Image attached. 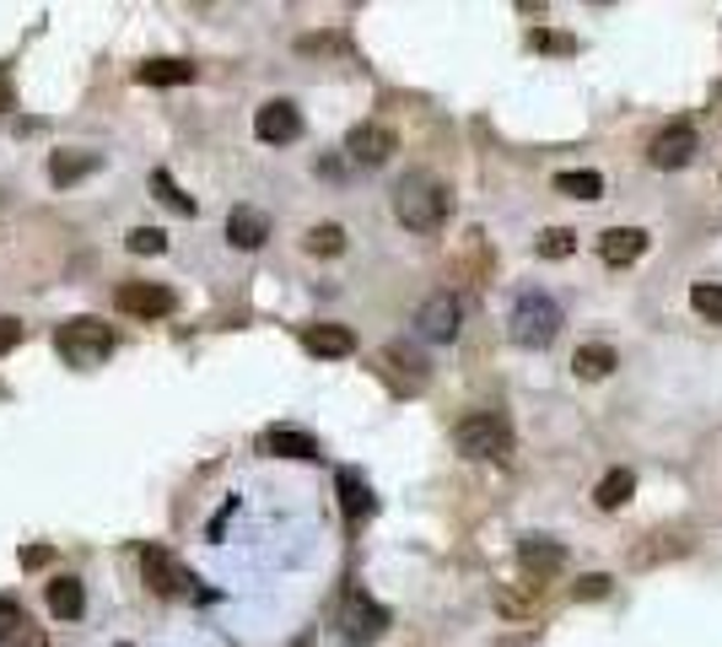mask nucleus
Returning a JSON list of instances; mask_svg holds the SVG:
<instances>
[{"mask_svg":"<svg viewBox=\"0 0 722 647\" xmlns=\"http://www.w3.org/2000/svg\"><path fill=\"white\" fill-rule=\"evenodd\" d=\"M394 216L410 232H436L453 216V189L442 178H432V173H405L394 183Z\"/></svg>","mask_w":722,"mask_h":647,"instance_id":"nucleus-1","label":"nucleus"},{"mask_svg":"<svg viewBox=\"0 0 722 647\" xmlns=\"http://www.w3.org/2000/svg\"><path fill=\"white\" fill-rule=\"evenodd\" d=\"M114 345H119V334H114L103 319H65L54 329V351H60L71 367H98V361L114 356Z\"/></svg>","mask_w":722,"mask_h":647,"instance_id":"nucleus-2","label":"nucleus"},{"mask_svg":"<svg viewBox=\"0 0 722 647\" xmlns=\"http://www.w3.org/2000/svg\"><path fill=\"white\" fill-rule=\"evenodd\" d=\"M507 324H512V340H518V345L540 351V345H550L556 329H561V303H556L550 292H518L512 319Z\"/></svg>","mask_w":722,"mask_h":647,"instance_id":"nucleus-3","label":"nucleus"},{"mask_svg":"<svg viewBox=\"0 0 722 647\" xmlns=\"http://www.w3.org/2000/svg\"><path fill=\"white\" fill-rule=\"evenodd\" d=\"M453 443H458V454H469V459H507V454H512V432H507V421H502L496 410L464 416V421L453 427Z\"/></svg>","mask_w":722,"mask_h":647,"instance_id":"nucleus-4","label":"nucleus"},{"mask_svg":"<svg viewBox=\"0 0 722 647\" xmlns=\"http://www.w3.org/2000/svg\"><path fill=\"white\" fill-rule=\"evenodd\" d=\"M389 632V610L372 599V594H362V588H345V605H340V637L351 647H367L378 643Z\"/></svg>","mask_w":722,"mask_h":647,"instance_id":"nucleus-5","label":"nucleus"},{"mask_svg":"<svg viewBox=\"0 0 722 647\" xmlns=\"http://www.w3.org/2000/svg\"><path fill=\"white\" fill-rule=\"evenodd\" d=\"M378 372H383V378H389L400 394H421V389L432 383V367H427V356H421L416 345H400V340L378 351Z\"/></svg>","mask_w":722,"mask_h":647,"instance_id":"nucleus-6","label":"nucleus"},{"mask_svg":"<svg viewBox=\"0 0 722 647\" xmlns=\"http://www.w3.org/2000/svg\"><path fill=\"white\" fill-rule=\"evenodd\" d=\"M114 303H119V314H130V319H167V314H173V292H167L162 281H125V287L114 292Z\"/></svg>","mask_w":722,"mask_h":647,"instance_id":"nucleus-7","label":"nucleus"},{"mask_svg":"<svg viewBox=\"0 0 722 647\" xmlns=\"http://www.w3.org/2000/svg\"><path fill=\"white\" fill-rule=\"evenodd\" d=\"M254 136H259L265 147H291V141L302 136V109H296V103H287V98L265 103V109L254 114Z\"/></svg>","mask_w":722,"mask_h":647,"instance_id":"nucleus-8","label":"nucleus"},{"mask_svg":"<svg viewBox=\"0 0 722 647\" xmlns=\"http://www.w3.org/2000/svg\"><path fill=\"white\" fill-rule=\"evenodd\" d=\"M345 152H351V162H362V167H378V162H389L400 152V136L389 125H356L345 136Z\"/></svg>","mask_w":722,"mask_h":647,"instance_id":"nucleus-9","label":"nucleus"},{"mask_svg":"<svg viewBox=\"0 0 722 647\" xmlns=\"http://www.w3.org/2000/svg\"><path fill=\"white\" fill-rule=\"evenodd\" d=\"M141 578L156 599H173L183 588V572H178V561H173L167 545H141Z\"/></svg>","mask_w":722,"mask_h":647,"instance_id":"nucleus-10","label":"nucleus"},{"mask_svg":"<svg viewBox=\"0 0 722 647\" xmlns=\"http://www.w3.org/2000/svg\"><path fill=\"white\" fill-rule=\"evenodd\" d=\"M696 152H701V136H696L691 125H669V130H658V136H653L647 162H653V167H685Z\"/></svg>","mask_w":722,"mask_h":647,"instance_id":"nucleus-11","label":"nucleus"},{"mask_svg":"<svg viewBox=\"0 0 722 647\" xmlns=\"http://www.w3.org/2000/svg\"><path fill=\"white\" fill-rule=\"evenodd\" d=\"M458 319H464L458 297H453V292H432V297L421 303V314H416V329H421L427 340H453V334H458Z\"/></svg>","mask_w":722,"mask_h":647,"instance_id":"nucleus-12","label":"nucleus"},{"mask_svg":"<svg viewBox=\"0 0 722 647\" xmlns=\"http://www.w3.org/2000/svg\"><path fill=\"white\" fill-rule=\"evenodd\" d=\"M0 647H49V632L16 599H0Z\"/></svg>","mask_w":722,"mask_h":647,"instance_id":"nucleus-13","label":"nucleus"},{"mask_svg":"<svg viewBox=\"0 0 722 647\" xmlns=\"http://www.w3.org/2000/svg\"><path fill=\"white\" fill-rule=\"evenodd\" d=\"M647 243H653V238H647L642 227H609V232L598 238V259H604V265H636V259L647 254Z\"/></svg>","mask_w":722,"mask_h":647,"instance_id":"nucleus-14","label":"nucleus"},{"mask_svg":"<svg viewBox=\"0 0 722 647\" xmlns=\"http://www.w3.org/2000/svg\"><path fill=\"white\" fill-rule=\"evenodd\" d=\"M265 238H270V216L254 211V205H232V216H227V243H232V249H265Z\"/></svg>","mask_w":722,"mask_h":647,"instance_id":"nucleus-15","label":"nucleus"},{"mask_svg":"<svg viewBox=\"0 0 722 647\" xmlns=\"http://www.w3.org/2000/svg\"><path fill=\"white\" fill-rule=\"evenodd\" d=\"M518 561H523V572H529L534 583H550V578L567 567V550H561L556 540H523V545H518Z\"/></svg>","mask_w":722,"mask_h":647,"instance_id":"nucleus-16","label":"nucleus"},{"mask_svg":"<svg viewBox=\"0 0 722 647\" xmlns=\"http://www.w3.org/2000/svg\"><path fill=\"white\" fill-rule=\"evenodd\" d=\"M103 157L98 152H81V147H60V152H49V183L54 189H71L76 178H87V173H98Z\"/></svg>","mask_w":722,"mask_h":647,"instance_id":"nucleus-17","label":"nucleus"},{"mask_svg":"<svg viewBox=\"0 0 722 647\" xmlns=\"http://www.w3.org/2000/svg\"><path fill=\"white\" fill-rule=\"evenodd\" d=\"M302 345H307L313 356L334 361V356H351V351H356V334H351L345 324H307V329H302Z\"/></svg>","mask_w":722,"mask_h":647,"instance_id":"nucleus-18","label":"nucleus"},{"mask_svg":"<svg viewBox=\"0 0 722 647\" xmlns=\"http://www.w3.org/2000/svg\"><path fill=\"white\" fill-rule=\"evenodd\" d=\"M43 599H49V616H54V621H81V610H87L81 578H54V583L43 588Z\"/></svg>","mask_w":722,"mask_h":647,"instance_id":"nucleus-19","label":"nucleus"},{"mask_svg":"<svg viewBox=\"0 0 722 647\" xmlns=\"http://www.w3.org/2000/svg\"><path fill=\"white\" fill-rule=\"evenodd\" d=\"M259 448L276 454V459H318V437H307V432H296V427H270V432L259 437Z\"/></svg>","mask_w":722,"mask_h":647,"instance_id":"nucleus-20","label":"nucleus"},{"mask_svg":"<svg viewBox=\"0 0 722 647\" xmlns=\"http://www.w3.org/2000/svg\"><path fill=\"white\" fill-rule=\"evenodd\" d=\"M620 367V356H615V345H604V340H587L572 351V372L578 378H609Z\"/></svg>","mask_w":722,"mask_h":647,"instance_id":"nucleus-21","label":"nucleus"},{"mask_svg":"<svg viewBox=\"0 0 722 647\" xmlns=\"http://www.w3.org/2000/svg\"><path fill=\"white\" fill-rule=\"evenodd\" d=\"M340 507H345L351 523L372 518V491H367V481H362L356 470H340Z\"/></svg>","mask_w":722,"mask_h":647,"instance_id":"nucleus-22","label":"nucleus"},{"mask_svg":"<svg viewBox=\"0 0 722 647\" xmlns=\"http://www.w3.org/2000/svg\"><path fill=\"white\" fill-rule=\"evenodd\" d=\"M631 496H636V475H631V470H609V475L598 481V491H593V502H598L604 512H620Z\"/></svg>","mask_w":722,"mask_h":647,"instance_id":"nucleus-23","label":"nucleus"},{"mask_svg":"<svg viewBox=\"0 0 722 647\" xmlns=\"http://www.w3.org/2000/svg\"><path fill=\"white\" fill-rule=\"evenodd\" d=\"M136 76H141L145 87H178V81H194L200 71H194L189 60H145Z\"/></svg>","mask_w":722,"mask_h":647,"instance_id":"nucleus-24","label":"nucleus"},{"mask_svg":"<svg viewBox=\"0 0 722 647\" xmlns=\"http://www.w3.org/2000/svg\"><path fill=\"white\" fill-rule=\"evenodd\" d=\"M691 550V540H674V534H647V545H636L631 550V567H658V561H669V556H685Z\"/></svg>","mask_w":722,"mask_h":647,"instance_id":"nucleus-25","label":"nucleus"},{"mask_svg":"<svg viewBox=\"0 0 722 647\" xmlns=\"http://www.w3.org/2000/svg\"><path fill=\"white\" fill-rule=\"evenodd\" d=\"M556 189H561L567 200H604V173H593V167L556 173Z\"/></svg>","mask_w":722,"mask_h":647,"instance_id":"nucleus-26","label":"nucleus"},{"mask_svg":"<svg viewBox=\"0 0 722 647\" xmlns=\"http://www.w3.org/2000/svg\"><path fill=\"white\" fill-rule=\"evenodd\" d=\"M151 194H156L162 205H173L178 216H194V200H189V194H183V189L173 183V173H162V167L151 173Z\"/></svg>","mask_w":722,"mask_h":647,"instance_id":"nucleus-27","label":"nucleus"},{"mask_svg":"<svg viewBox=\"0 0 722 647\" xmlns=\"http://www.w3.org/2000/svg\"><path fill=\"white\" fill-rule=\"evenodd\" d=\"M302 249H307V254H324V259H329V254H345V227L324 221V227H313V232L302 238Z\"/></svg>","mask_w":722,"mask_h":647,"instance_id":"nucleus-28","label":"nucleus"},{"mask_svg":"<svg viewBox=\"0 0 722 647\" xmlns=\"http://www.w3.org/2000/svg\"><path fill=\"white\" fill-rule=\"evenodd\" d=\"M691 308H696L707 324H722V287L718 281H696V287H691Z\"/></svg>","mask_w":722,"mask_h":647,"instance_id":"nucleus-29","label":"nucleus"},{"mask_svg":"<svg viewBox=\"0 0 722 647\" xmlns=\"http://www.w3.org/2000/svg\"><path fill=\"white\" fill-rule=\"evenodd\" d=\"M540 254H545V259H567V254H578V232H572V227H550V232L540 238Z\"/></svg>","mask_w":722,"mask_h":647,"instance_id":"nucleus-30","label":"nucleus"},{"mask_svg":"<svg viewBox=\"0 0 722 647\" xmlns=\"http://www.w3.org/2000/svg\"><path fill=\"white\" fill-rule=\"evenodd\" d=\"M130 249H136V254H162V249H167V232H162V227H136V232H130Z\"/></svg>","mask_w":722,"mask_h":647,"instance_id":"nucleus-31","label":"nucleus"},{"mask_svg":"<svg viewBox=\"0 0 722 647\" xmlns=\"http://www.w3.org/2000/svg\"><path fill=\"white\" fill-rule=\"evenodd\" d=\"M604 594H609V578H604V572H593V578L578 583V599H604Z\"/></svg>","mask_w":722,"mask_h":647,"instance_id":"nucleus-32","label":"nucleus"},{"mask_svg":"<svg viewBox=\"0 0 722 647\" xmlns=\"http://www.w3.org/2000/svg\"><path fill=\"white\" fill-rule=\"evenodd\" d=\"M16 340H22V319H0V356H5Z\"/></svg>","mask_w":722,"mask_h":647,"instance_id":"nucleus-33","label":"nucleus"},{"mask_svg":"<svg viewBox=\"0 0 722 647\" xmlns=\"http://www.w3.org/2000/svg\"><path fill=\"white\" fill-rule=\"evenodd\" d=\"M529 43H534V49H561V54H567V49H578L572 38H556V33H534Z\"/></svg>","mask_w":722,"mask_h":647,"instance_id":"nucleus-34","label":"nucleus"},{"mask_svg":"<svg viewBox=\"0 0 722 647\" xmlns=\"http://www.w3.org/2000/svg\"><path fill=\"white\" fill-rule=\"evenodd\" d=\"M43 561H49V545H27L22 550V567H43Z\"/></svg>","mask_w":722,"mask_h":647,"instance_id":"nucleus-35","label":"nucleus"},{"mask_svg":"<svg viewBox=\"0 0 722 647\" xmlns=\"http://www.w3.org/2000/svg\"><path fill=\"white\" fill-rule=\"evenodd\" d=\"M5 109H16V92H11V81L0 76V114H5Z\"/></svg>","mask_w":722,"mask_h":647,"instance_id":"nucleus-36","label":"nucleus"},{"mask_svg":"<svg viewBox=\"0 0 722 647\" xmlns=\"http://www.w3.org/2000/svg\"><path fill=\"white\" fill-rule=\"evenodd\" d=\"M291 647H313V643H291Z\"/></svg>","mask_w":722,"mask_h":647,"instance_id":"nucleus-37","label":"nucleus"}]
</instances>
